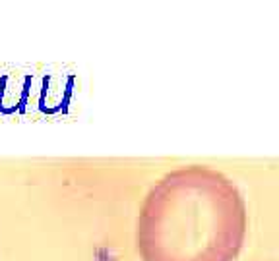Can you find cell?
I'll use <instances>...</instances> for the list:
<instances>
[{
    "label": "cell",
    "instance_id": "1",
    "mask_svg": "<svg viewBox=\"0 0 279 261\" xmlns=\"http://www.w3.org/2000/svg\"><path fill=\"white\" fill-rule=\"evenodd\" d=\"M246 236V203L223 172L188 165L147 192L136 225L142 261H233Z\"/></svg>",
    "mask_w": 279,
    "mask_h": 261
}]
</instances>
